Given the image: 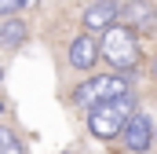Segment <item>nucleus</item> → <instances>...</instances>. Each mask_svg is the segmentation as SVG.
<instances>
[{"label": "nucleus", "mask_w": 157, "mask_h": 154, "mask_svg": "<svg viewBox=\"0 0 157 154\" xmlns=\"http://www.w3.org/2000/svg\"><path fill=\"white\" fill-rule=\"evenodd\" d=\"M95 59H99V40H91L88 33H80V37L70 40V63L77 70H91Z\"/></svg>", "instance_id": "nucleus-5"}, {"label": "nucleus", "mask_w": 157, "mask_h": 154, "mask_svg": "<svg viewBox=\"0 0 157 154\" xmlns=\"http://www.w3.org/2000/svg\"><path fill=\"white\" fill-rule=\"evenodd\" d=\"M88 110H91V114H88L91 136H95V140H113V136H121L124 121L135 114V103H132V95H117V99L95 103V107H88Z\"/></svg>", "instance_id": "nucleus-1"}, {"label": "nucleus", "mask_w": 157, "mask_h": 154, "mask_svg": "<svg viewBox=\"0 0 157 154\" xmlns=\"http://www.w3.org/2000/svg\"><path fill=\"white\" fill-rule=\"evenodd\" d=\"M113 22H117V7H113V4H99V0H95V4L84 11V26H88V30H106V26H113Z\"/></svg>", "instance_id": "nucleus-7"}, {"label": "nucleus", "mask_w": 157, "mask_h": 154, "mask_svg": "<svg viewBox=\"0 0 157 154\" xmlns=\"http://www.w3.org/2000/svg\"><path fill=\"white\" fill-rule=\"evenodd\" d=\"M128 18V30H150L154 26V4L150 0H128L124 11H117Z\"/></svg>", "instance_id": "nucleus-6"}, {"label": "nucleus", "mask_w": 157, "mask_h": 154, "mask_svg": "<svg viewBox=\"0 0 157 154\" xmlns=\"http://www.w3.org/2000/svg\"><path fill=\"white\" fill-rule=\"evenodd\" d=\"M99 55L110 59L117 70H132L139 63V40H135V30L128 26H106L102 30V40H99Z\"/></svg>", "instance_id": "nucleus-2"}, {"label": "nucleus", "mask_w": 157, "mask_h": 154, "mask_svg": "<svg viewBox=\"0 0 157 154\" xmlns=\"http://www.w3.org/2000/svg\"><path fill=\"white\" fill-rule=\"evenodd\" d=\"M117 95H128V77L121 74H106V77H88L84 84L73 88V103L77 107H95V103H106V99H117Z\"/></svg>", "instance_id": "nucleus-3"}, {"label": "nucleus", "mask_w": 157, "mask_h": 154, "mask_svg": "<svg viewBox=\"0 0 157 154\" xmlns=\"http://www.w3.org/2000/svg\"><path fill=\"white\" fill-rule=\"evenodd\" d=\"M26 40V22L22 18H4L0 22V44L4 48H18Z\"/></svg>", "instance_id": "nucleus-8"}, {"label": "nucleus", "mask_w": 157, "mask_h": 154, "mask_svg": "<svg viewBox=\"0 0 157 154\" xmlns=\"http://www.w3.org/2000/svg\"><path fill=\"white\" fill-rule=\"evenodd\" d=\"M99 4H121V0H99Z\"/></svg>", "instance_id": "nucleus-11"}, {"label": "nucleus", "mask_w": 157, "mask_h": 154, "mask_svg": "<svg viewBox=\"0 0 157 154\" xmlns=\"http://www.w3.org/2000/svg\"><path fill=\"white\" fill-rule=\"evenodd\" d=\"M154 136H157V132H154Z\"/></svg>", "instance_id": "nucleus-13"}, {"label": "nucleus", "mask_w": 157, "mask_h": 154, "mask_svg": "<svg viewBox=\"0 0 157 154\" xmlns=\"http://www.w3.org/2000/svg\"><path fill=\"white\" fill-rule=\"evenodd\" d=\"M29 4H37V0H0V15H18Z\"/></svg>", "instance_id": "nucleus-10"}, {"label": "nucleus", "mask_w": 157, "mask_h": 154, "mask_svg": "<svg viewBox=\"0 0 157 154\" xmlns=\"http://www.w3.org/2000/svg\"><path fill=\"white\" fill-rule=\"evenodd\" d=\"M0 154H26V147L18 143V136H15V132L0 128Z\"/></svg>", "instance_id": "nucleus-9"}, {"label": "nucleus", "mask_w": 157, "mask_h": 154, "mask_svg": "<svg viewBox=\"0 0 157 154\" xmlns=\"http://www.w3.org/2000/svg\"><path fill=\"white\" fill-rule=\"evenodd\" d=\"M154 77H157V59H154Z\"/></svg>", "instance_id": "nucleus-12"}, {"label": "nucleus", "mask_w": 157, "mask_h": 154, "mask_svg": "<svg viewBox=\"0 0 157 154\" xmlns=\"http://www.w3.org/2000/svg\"><path fill=\"white\" fill-rule=\"evenodd\" d=\"M121 136H124V147H128L132 154H143L146 147H150V140H154V125H150L146 114H132L128 121H124Z\"/></svg>", "instance_id": "nucleus-4"}]
</instances>
